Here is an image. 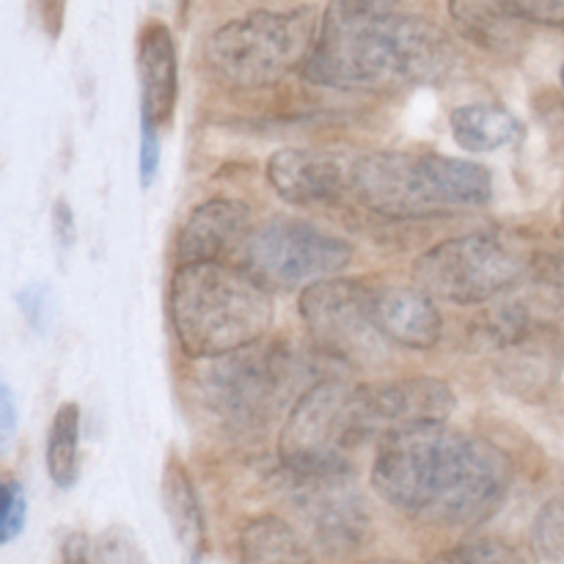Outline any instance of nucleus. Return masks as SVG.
<instances>
[{
  "instance_id": "nucleus-1",
  "label": "nucleus",
  "mask_w": 564,
  "mask_h": 564,
  "mask_svg": "<svg viewBox=\"0 0 564 564\" xmlns=\"http://www.w3.org/2000/svg\"><path fill=\"white\" fill-rule=\"evenodd\" d=\"M372 488L389 507L433 527L485 523L512 488V463L490 441L422 424L386 435L372 463Z\"/></svg>"
},
{
  "instance_id": "nucleus-2",
  "label": "nucleus",
  "mask_w": 564,
  "mask_h": 564,
  "mask_svg": "<svg viewBox=\"0 0 564 564\" xmlns=\"http://www.w3.org/2000/svg\"><path fill=\"white\" fill-rule=\"evenodd\" d=\"M400 0H330L303 75L345 91H405L441 80L455 47L427 17L397 14Z\"/></svg>"
},
{
  "instance_id": "nucleus-3",
  "label": "nucleus",
  "mask_w": 564,
  "mask_h": 564,
  "mask_svg": "<svg viewBox=\"0 0 564 564\" xmlns=\"http://www.w3.org/2000/svg\"><path fill=\"white\" fill-rule=\"evenodd\" d=\"M169 306L176 341L196 361L257 345L273 325L270 290L231 262L180 264L171 279Z\"/></svg>"
},
{
  "instance_id": "nucleus-4",
  "label": "nucleus",
  "mask_w": 564,
  "mask_h": 564,
  "mask_svg": "<svg viewBox=\"0 0 564 564\" xmlns=\"http://www.w3.org/2000/svg\"><path fill=\"white\" fill-rule=\"evenodd\" d=\"M350 191L369 213L424 220L485 207L494 176L485 165L446 154L375 152L350 169Z\"/></svg>"
},
{
  "instance_id": "nucleus-5",
  "label": "nucleus",
  "mask_w": 564,
  "mask_h": 564,
  "mask_svg": "<svg viewBox=\"0 0 564 564\" xmlns=\"http://www.w3.org/2000/svg\"><path fill=\"white\" fill-rule=\"evenodd\" d=\"M317 36L319 25L312 9L253 11L213 31L204 58L215 80L253 91L303 69Z\"/></svg>"
},
{
  "instance_id": "nucleus-6",
  "label": "nucleus",
  "mask_w": 564,
  "mask_h": 564,
  "mask_svg": "<svg viewBox=\"0 0 564 564\" xmlns=\"http://www.w3.org/2000/svg\"><path fill=\"white\" fill-rule=\"evenodd\" d=\"M356 389L339 378L308 386L286 413L279 457L290 477L352 471L350 452L358 449Z\"/></svg>"
},
{
  "instance_id": "nucleus-7",
  "label": "nucleus",
  "mask_w": 564,
  "mask_h": 564,
  "mask_svg": "<svg viewBox=\"0 0 564 564\" xmlns=\"http://www.w3.org/2000/svg\"><path fill=\"white\" fill-rule=\"evenodd\" d=\"M529 264L494 235H463L438 242L413 262V284L452 306H477L512 290Z\"/></svg>"
},
{
  "instance_id": "nucleus-8",
  "label": "nucleus",
  "mask_w": 564,
  "mask_h": 564,
  "mask_svg": "<svg viewBox=\"0 0 564 564\" xmlns=\"http://www.w3.org/2000/svg\"><path fill=\"white\" fill-rule=\"evenodd\" d=\"M352 248L341 237L295 218L257 226L240 253V264L268 290H306L334 279L350 264Z\"/></svg>"
},
{
  "instance_id": "nucleus-9",
  "label": "nucleus",
  "mask_w": 564,
  "mask_h": 564,
  "mask_svg": "<svg viewBox=\"0 0 564 564\" xmlns=\"http://www.w3.org/2000/svg\"><path fill=\"white\" fill-rule=\"evenodd\" d=\"M290 352L281 345L242 347L229 356L213 358L202 375V397L224 422L235 427H257L268 422L284 402L292 386Z\"/></svg>"
},
{
  "instance_id": "nucleus-10",
  "label": "nucleus",
  "mask_w": 564,
  "mask_h": 564,
  "mask_svg": "<svg viewBox=\"0 0 564 564\" xmlns=\"http://www.w3.org/2000/svg\"><path fill=\"white\" fill-rule=\"evenodd\" d=\"M375 292L364 281L323 279L301 292V317L314 345L356 367L386 356V336L375 323Z\"/></svg>"
},
{
  "instance_id": "nucleus-11",
  "label": "nucleus",
  "mask_w": 564,
  "mask_h": 564,
  "mask_svg": "<svg viewBox=\"0 0 564 564\" xmlns=\"http://www.w3.org/2000/svg\"><path fill=\"white\" fill-rule=\"evenodd\" d=\"M455 391L438 378H405L356 389L358 444L383 441L400 430L441 424L455 411Z\"/></svg>"
},
{
  "instance_id": "nucleus-12",
  "label": "nucleus",
  "mask_w": 564,
  "mask_h": 564,
  "mask_svg": "<svg viewBox=\"0 0 564 564\" xmlns=\"http://www.w3.org/2000/svg\"><path fill=\"white\" fill-rule=\"evenodd\" d=\"M253 231V209L237 198H209L198 204L176 237V259L191 262H229L240 257Z\"/></svg>"
},
{
  "instance_id": "nucleus-13",
  "label": "nucleus",
  "mask_w": 564,
  "mask_h": 564,
  "mask_svg": "<svg viewBox=\"0 0 564 564\" xmlns=\"http://www.w3.org/2000/svg\"><path fill=\"white\" fill-rule=\"evenodd\" d=\"M295 479V499L303 516L312 518L319 540L328 545H352L367 527L361 496L352 485V471L312 474Z\"/></svg>"
},
{
  "instance_id": "nucleus-14",
  "label": "nucleus",
  "mask_w": 564,
  "mask_h": 564,
  "mask_svg": "<svg viewBox=\"0 0 564 564\" xmlns=\"http://www.w3.org/2000/svg\"><path fill=\"white\" fill-rule=\"evenodd\" d=\"M264 174L273 191L297 207L330 202L350 187V174L339 160L319 149H279L270 154Z\"/></svg>"
},
{
  "instance_id": "nucleus-15",
  "label": "nucleus",
  "mask_w": 564,
  "mask_h": 564,
  "mask_svg": "<svg viewBox=\"0 0 564 564\" xmlns=\"http://www.w3.org/2000/svg\"><path fill=\"white\" fill-rule=\"evenodd\" d=\"M138 83H141V121L165 127L174 119L180 97L176 44L163 22H149L138 36Z\"/></svg>"
},
{
  "instance_id": "nucleus-16",
  "label": "nucleus",
  "mask_w": 564,
  "mask_h": 564,
  "mask_svg": "<svg viewBox=\"0 0 564 564\" xmlns=\"http://www.w3.org/2000/svg\"><path fill=\"white\" fill-rule=\"evenodd\" d=\"M375 323L386 339L405 350H430L444 334L435 297L419 286H386L375 292Z\"/></svg>"
},
{
  "instance_id": "nucleus-17",
  "label": "nucleus",
  "mask_w": 564,
  "mask_h": 564,
  "mask_svg": "<svg viewBox=\"0 0 564 564\" xmlns=\"http://www.w3.org/2000/svg\"><path fill=\"white\" fill-rule=\"evenodd\" d=\"M452 25L474 47L494 55H516L527 39V25L507 0H449Z\"/></svg>"
},
{
  "instance_id": "nucleus-18",
  "label": "nucleus",
  "mask_w": 564,
  "mask_h": 564,
  "mask_svg": "<svg viewBox=\"0 0 564 564\" xmlns=\"http://www.w3.org/2000/svg\"><path fill=\"white\" fill-rule=\"evenodd\" d=\"M163 505L169 512L174 538L191 556H202L207 545V527H204L202 501H198L193 479L176 455L165 460L163 468Z\"/></svg>"
},
{
  "instance_id": "nucleus-19",
  "label": "nucleus",
  "mask_w": 564,
  "mask_h": 564,
  "mask_svg": "<svg viewBox=\"0 0 564 564\" xmlns=\"http://www.w3.org/2000/svg\"><path fill=\"white\" fill-rule=\"evenodd\" d=\"M452 138L466 152H496L510 147L521 132V121L494 102H468L452 110Z\"/></svg>"
},
{
  "instance_id": "nucleus-20",
  "label": "nucleus",
  "mask_w": 564,
  "mask_h": 564,
  "mask_svg": "<svg viewBox=\"0 0 564 564\" xmlns=\"http://www.w3.org/2000/svg\"><path fill=\"white\" fill-rule=\"evenodd\" d=\"M240 564H312V556L290 523L262 516L242 529Z\"/></svg>"
},
{
  "instance_id": "nucleus-21",
  "label": "nucleus",
  "mask_w": 564,
  "mask_h": 564,
  "mask_svg": "<svg viewBox=\"0 0 564 564\" xmlns=\"http://www.w3.org/2000/svg\"><path fill=\"white\" fill-rule=\"evenodd\" d=\"M44 460H47V474L55 488L69 490L77 482V471H80V408L75 402H64L55 411Z\"/></svg>"
},
{
  "instance_id": "nucleus-22",
  "label": "nucleus",
  "mask_w": 564,
  "mask_h": 564,
  "mask_svg": "<svg viewBox=\"0 0 564 564\" xmlns=\"http://www.w3.org/2000/svg\"><path fill=\"white\" fill-rule=\"evenodd\" d=\"M532 545L543 564H564V496L540 507L532 523Z\"/></svg>"
},
{
  "instance_id": "nucleus-23",
  "label": "nucleus",
  "mask_w": 564,
  "mask_h": 564,
  "mask_svg": "<svg viewBox=\"0 0 564 564\" xmlns=\"http://www.w3.org/2000/svg\"><path fill=\"white\" fill-rule=\"evenodd\" d=\"M427 564H527L512 545L501 540H471L460 543L444 554L433 556Z\"/></svg>"
},
{
  "instance_id": "nucleus-24",
  "label": "nucleus",
  "mask_w": 564,
  "mask_h": 564,
  "mask_svg": "<svg viewBox=\"0 0 564 564\" xmlns=\"http://www.w3.org/2000/svg\"><path fill=\"white\" fill-rule=\"evenodd\" d=\"M25 516H28V501L25 490L17 482L14 477L3 479V510H0V540L11 543L14 538H20L22 529H25Z\"/></svg>"
},
{
  "instance_id": "nucleus-25",
  "label": "nucleus",
  "mask_w": 564,
  "mask_h": 564,
  "mask_svg": "<svg viewBox=\"0 0 564 564\" xmlns=\"http://www.w3.org/2000/svg\"><path fill=\"white\" fill-rule=\"evenodd\" d=\"M529 270L543 284L564 286V231L529 259Z\"/></svg>"
},
{
  "instance_id": "nucleus-26",
  "label": "nucleus",
  "mask_w": 564,
  "mask_h": 564,
  "mask_svg": "<svg viewBox=\"0 0 564 564\" xmlns=\"http://www.w3.org/2000/svg\"><path fill=\"white\" fill-rule=\"evenodd\" d=\"M529 25H564V0H507Z\"/></svg>"
},
{
  "instance_id": "nucleus-27",
  "label": "nucleus",
  "mask_w": 564,
  "mask_h": 564,
  "mask_svg": "<svg viewBox=\"0 0 564 564\" xmlns=\"http://www.w3.org/2000/svg\"><path fill=\"white\" fill-rule=\"evenodd\" d=\"M50 308H53V297H50L47 286L31 284L20 292V312L28 319L33 330L44 334L50 323Z\"/></svg>"
},
{
  "instance_id": "nucleus-28",
  "label": "nucleus",
  "mask_w": 564,
  "mask_h": 564,
  "mask_svg": "<svg viewBox=\"0 0 564 564\" xmlns=\"http://www.w3.org/2000/svg\"><path fill=\"white\" fill-rule=\"evenodd\" d=\"M160 127L141 121V185L149 187L160 169Z\"/></svg>"
},
{
  "instance_id": "nucleus-29",
  "label": "nucleus",
  "mask_w": 564,
  "mask_h": 564,
  "mask_svg": "<svg viewBox=\"0 0 564 564\" xmlns=\"http://www.w3.org/2000/svg\"><path fill=\"white\" fill-rule=\"evenodd\" d=\"M53 231L61 248L75 246V237H77L75 215H72V207L64 202V198H58V202L53 204Z\"/></svg>"
},
{
  "instance_id": "nucleus-30",
  "label": "nucleus",
  "mask_w": 564,
  "mask_h": 564,
  "mask_svg": "<svg viewBox=\"0 0 564 564\" xmlns=\"http://www.w3.org/2000/svg\"><path fill=\"white\" fill-rule=\"evenodd\" d=\"M17 430V405H14V394H11L9 386H0V441L3 446L11 444Z\"/></svg>"
},
{
  "instance_id": "nucleus-31",
  "label": "nucleus",
  "mask_w": 564,
  "mask_h": 564,
  "mask_svg": "<svg viewBox=\"0 0 564 564\" xmlns=\"http://www.w3.org/2000/svg\"><path fill=\"white\" fill-rule=\"evenodd\" d=\"M42 9H44V20L53 17L55 22H61V0H42Z\"/></svg>"
},
{
  "instance_id": "nucleus-32",
  "label": "nucleus",
  "mask_w": 564,
  "mask_h": 564,
  "mask_svg": "<svg viewBox=\"0 0 564 564\" xmlns=\"http://www.w3.org/2000/svg\"><path fill=\"white\" fill-rule=\"evenodd\" d=\"M64 564H88V560L83 554H75V551H69V554H66Z\"/></svg>"
},
{
  "instance_id": "nucleus-33",
  "label": "nucleus",
  "mask_w": 564,
  "mask_h": 564,
  "mask_svg": "<svg viewBox=\"0 0 564 564\" xmlns=\"http://www.w3.org/2000/svg\"><path fill=\"white\" fill-rule=\"evenodd\" d=\"M361 564H408V562H400V560H369V562H361Z\"/></svg>"
},
{
  "instance_id": "nucleus-34",
  "label": "nucleus",
  "mask_w": 564,
  "mask_h": 564,
  "mask_svg": "<svg viewBox=\"0 0 564 564\" xmlns=\"http://www.w3.org/2000/svg\"><path fill=\"white\" fill-rule=\"evenodd\" d=\"M191 564H202V556H191Z\"/></svg>"
},
{
  "instance_id": "nucleus-35",
  "label": "nucleus",
  "mask_w": 564,
  "mask_h": 564,
  "mask_svg": "<svg viewBox=\"0 0 564 564\" xmlns=\"http://www.w3.org/2000/svg\"><path fill=\"white\" fill-rule=\"evenodd\" d=\"M560 83H562V88H564V64H562V72H560Z\"/></svg>"
},
{
  "instance_id": "nucleus-36",
  "label": "nucleus",
  "mask_w": 564,
  "mask_h": 564,
  "mask_svg": "<svg viewBox=\"0 0 564 564\" xmlns=\"http://www.w3.org/2000/svg\"><path fill=\"white\" fill-rule=\"evenodd\" d=\"M562 215H564V209H562Z\"/></svg>"
}]
</instances>
